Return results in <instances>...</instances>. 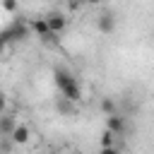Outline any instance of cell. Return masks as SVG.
<instances>
[{
  "label": "cell",
  "instance_id": "2",
  "mask_svg": "<svg viewBox=\"0 0 154 154\" xmlns=\"http://www.w3.org/2000/svg\"><path fill=\"white\" fill-rule=\"evenodd\" d=\"M29 24L24 22V19H17L14 24H10L7 29H2L0 31V36H2V41L10 46V43H19V41H26L29 38Z\"/></svg>",
  "mask_w": 154,
  "mask_h": 154
},
{
  "label": "cell",
  "instance_id": "9",
  "mask_svg": "<svg viewBox=\"0 0 154 154\" xmlns=\"http://www.w3.org/2000/svg\"><path fill=\"white\" fill-rule=\"evenodd\" d=\"M101 111H103L106 116L118 113V111H116V101H113V99H108V96H106V99H101Z\"/></svg>",
  "mask_w": 154,
  "mask_h": 154
},
{
  "label": "cell",
  "instance_id": "14",
  "mask_svg": "<svg viewBox=\"0 0 154 154\" xmlns=\"http://www.w3.org/2000/svg\"><path fill=\"white\" fill-rule=\"evenodd\" d=\"M0 5H2L5 12H17V7H19L17 0H0Z\"/></svg>",
  "mask_w": 154,
  "mask_h": 154
},
{
  "label": "cell",
  "instance_id": "12",
  "mask_svg": "<svg viewBox=\"0 0 154 154\" xmlns=\"http://www.w3.org/2000/svg\"><path fill=\"white\" fill-rule=\"evenodd\" d=\"M38 41L46 43V46H58V34H51V31H48V34H43Z\"/></svg>",
  "mask_w": 154,
  "mask_h": 154
},
{
  "label": "cell",
  "instance_id": "4",
  "mask_svg": "<svg viewBox=\"0 0 154 154\" xmlns=\"http://www.w3.org/2000/svg\"><path fill=\"white\" fill-rule=\"evenodd\" d=\"M125 128H128V123H125V118H123V116H118V113L106 116V130H108V132H113L116 137H118V135H123V132H125Z\"/></svg>",
  "mask_w": 154,
  "mask_h": 154
},
{
  "label": "cell",
  "instance_id": "3",
  "mask_svg": "<svg viewBox=\"0 0 154 154\" xmlns=\"http://www.w3.org/2000/svg\"><path fill=\"white\" fill-rule=\"evenodd\" d=\"M46 19V26H48V31L51 34H63L65 31V26H67V19H65V14H60V12H51V14H46L43 17Z\"/></svg>",
  "mask_w": 154,
  "mask_h": 154
},
{
  "label": "cell",
  "instance_id": "6",
  "mask_svg": "<svg viewBox=\"0 0 154 154\" xmlns=\"http://www.w3.org/2000/svg\"><path fill=\"white\" fill-rule=\"evenodd\" d=\"M96 29H99L101 34H111V31H116V14L103 12V14L96 19Z\"/></svg>",
  "mask_w": 154,
  "mask_h": 154
},
{
  "label": "cell",
  "instance_id": "5",
  "mask_svg": "<svg viewBox=\"0 0 154 154\" xmlns=\"http://www.w3.org/2000/svg\"><path fill=\"white\" fill-rule=\"evenodd\" d=\"M10 140H12V144H26L29 140H31V130L26 128V125H14V130L10 132Z\"/></svg>",
  "mask_w": 154,
  "mask_h": 154
},
{
  "label": "cell",
  "instance_id": "17",
  "mask_svg": "<svg viewBox=\"0 0 154 154\" xmlns=\"http://www.w3.org/2000/svg\"><path fill=\"white\" fill-rule=\"evenodd\" d=\"M5 51H7V43H5V41H2V36H0V55H2Z\"/></svg>",
  "mask_w": 154,
  "mask_h": 154
},
{
  "label": "cell",
  "instance_id": "18",
  "mask_svg": "<svg viewBox=\"0 0 154 154\" xmlns=\"http://www.w3.org/2000/svg\"><path fill=\"white\" fill-rule=\"evenodd\" d=\"M84 2H89V5H99V2H103V0H84Z\"/></svg>",
  "mask_w": 154,
  "mask_h": 154
},
{
  "label": "cell",
  "instance_id": "7",
  "mask_svg": "<svg viewBox=\"0 0 154 154\" xmlns=\"http://www.w3.org/2000/svg\"><path fill=\"white\" fill-rule=\"evenodd\" d=\"M14 125H17V120H14L12 116L2 113V116H0V137H10V132L14 130Z\"/></svg>",
  "mask_w": 154,
  "mask_h": 154
},
{
  "label": "cell",
  "instance_id": "15",
  "mask_svg": "<svg viewBox=\"0 0 154 154\" xmlns=\"http://www.w3.org/2000/svg\"><path fill=\"white\" fill-rule=\"evenodd\" d=\"M99 154H120V149H118L116 144H113V147H101Z\"/></svg>",
  "mask_w": 154,
  "mask_h": 154
},
{
  "label": "cell",
  "instance_id": "16",
  "mask_svg": "<svg viewBox=\"0 0 154 154\" xmlns=\"http://www.w3.org/2000/svg\"><path fill=\"white\" fill-rule=\"evenodd\" d=\"M5 106H7V99H5V94H0V116L5 113Z\"/></svg>",
  "mask_w": 154,
  "mask_h": 154
},
{
  "label": "cell",
  "instance_id": "8",
  "mask_svg": "<svg viewBox=\"0 0 154 154\" xmlns=\"http://www.w3.org/2000/svg\"><path fill=\"white\" fill-rule=\"evenodd\" d=\"M29 24V31H34L38 38L43 36V34H48V26H46V19L43 17H38V19H31V22H26Z\"/></svg>",
  "mask_w": 154,
  "mask_h": 154
},
{
  "label": "cell",
  "instance_id": "13",
  "mask_svg": "<svg viewBox=\"0 0 154 154\" xmlns=\"http://www.w3.org/2000/svg\"><path fill=\"white\" fill-rule=\"evenodd\" d=\"M12 147H14V144H12L10 137H0V154H10Z\"/></svg>",
  "mask_w": 154,
  "mask_h": 154
},
{
  "label": "cell",
  "instance_id": "1",
  "mask_svg": "<svg viewBox=\"0 0 154 154\" xmlns=\"http://www.w3.org/2000/svg\"><path fill=\"white\" fill-rule=\"evenodd\" d=\"M53 82H55V87L60 89L63 99H67V101H72V103H77V101L82 99V87H79L77 77H75L70 70L55 67V70H53Z\"/></svg>",
  "mask_w": 154,
  "mask_h": 154
},
{
  "label": "cell",
  "instance_id": "11",
  "mask_svg": "<svg viewBox=\"0 0 154 154\" xmlns=\"http://www.w3.org/2000/svg\"><path fill=\"white\" fill-rule=\"evenodd\" d=\"M113 144H116V135L108 132V130H103V135H101V147H113Z\"/></svg>",
  "mask_w": 154,
  "mask_h": 154
},
{
  "label": "cell",
  "instance_id": "10",
  "mask_svg": "<svg viewBox=\"0 0 154 154\" xmlns=\"http://www.w3.org/2000/svg\"><path fill=\"white\" fill-rule=\"evenodd\" d=\"M58 111H63V113H72V111H75V103L60 96V101H58Z\"/></svg>",
  "mask_w": 154,
  "mask_h": 154
}]
</instances>
